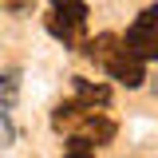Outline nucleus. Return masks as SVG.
Here are the masks:
<instances>
[{
    "mask_svg": "<svg viewBox=\"0 0 158 158\" xmlns=\"http://www.w3.org/2000/svg\"><path fill=\"white\" fill-rule=\"evenodd\" d=\"M83 52L95 59V63H99L111 79H118L123 87H142V79H146V59H138L118 36L103 32V36H95Z\"/></svg>",
    "mask_w": 158,
    "mask_h": 158,
    "instance_id": "nucleus-1",
    "label": "nucleus"
},
{
    "mask_svg": "<svg viewBox=\"0 0 158 158\" xmlns=\"http://www.w3.org/2000/svg\"><path fill=\"white\" fill-rule=\"evenodd\" d=\"M123 44H127L138 59H158V4L154 8H142L135 16V24L127 28Z\"/></svg>",
    "mask_w": 158,
    "mask_h": 158,
    "instance_id": "nucleus-2",
    "label": "nucleus"
},
{
    "mask_svg": "<svg viewBox=\"0 0 158 158\" xmlns=\"http://www.w3.org/2000/svg\"><path fill=\"white\" fill-rule=\"evenodd\" d=\"M115 123L103 115V111H87V115L79 118L75 127H71V135H79V138H87V142H95V146H103V142H111L115 138Z\"/></svg>",
    "mask_w": 158,
    "mask_h": 158,
    "instance_id": "nucleus-3",
    "label": "nucleus"
},
{
    "mask_svg": "<svg viewBox=\"0 0 158 158\" xmlns=\"http://www.w3.org/2000/svg\"><path fill=\"white\" fill-rule=\"evenodd\" d=\"M52 16L63 20L67 28H75L79 36L87 32V4L83 0H52Z\"/></svg>",
    "mask_w": 158,
    "mask_h": 158,
    "instance_id": "nucleus-4",
    "label": "nucleus"
},
{
    "mask_svg": "<svg viewBox=\"0 0 158 158\" xmlns=\"http://www.w3.org/2000/svg\"><path fill=\"white\" fill-rule=\"evenodd\" d=\"M71 83H75V103H83L87 111H95V107H107V103H111V87L91 83V79H71Z\"/></svg>",
    "mask_w": 158,
    "mask_h": 158,
    "instance_id": "nucleus-5",
    "label": "nucleus"
},
{
    "mask_svg": "<svg viewBox=\"0 0 158 158\" xmlns=\"http://www.w3.org/2000/svg\"><path fill=\"white\" fill-rule=\"evenodd\" d=\"M20 99V71H0V107H16Z\"/></svg>",
    "mask_w": 158,
    "mask_h": 158,
    "instance_id": "nucleus-6",
    "label": "nucleus"
},
{
    "mask_svg": "<svg viewBox=\"0 0 158 158\" xmlns=\"http://www.w3.org/2000/svg\"><path fill=\"white\" fill-rule=\"evenodd\" d=\"M63 158H95V142L71 135V138H67V146H63Z\"/></svg>",
    "mask_w": 158,
    "mask_h": 158,
    "instance_id": "nucleus-7",
    "label": "nucleus"
}]
</instances>
